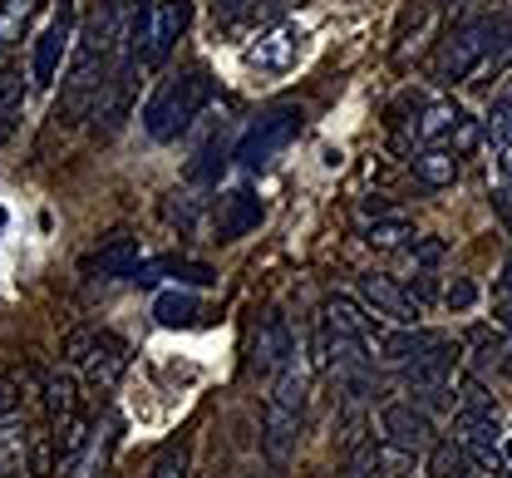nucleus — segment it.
Masks as SVG:
<instances>
[{"instance_id":"obj_36","label":"nucleus","mask_w":512,"mask_h":478,"mask_svg":"<svg viewBox=\"0 0 512 478\" xmlns=\"http://www.w3.org/2000/svg\"><path fill=\"white\" fill-rule=\"evenodd\" d=\"M463 410H493V395L483 390V380H478V375H468V380H463Z\"/></svg>"},{"instance_id":"obj_31","label":"nucleus","mask_w":512,"mask_h":478,"mask_svg":"<svg viewBox=\"0 0 512 478\" xmlns=\"http://www.w3.org/2000/svg\"><path fill=\"white\" fill-rule=\"evenodd\" d=\"M512 65V15H503V25H498V40H493V50H488V65H483V79H498V74H508Z\"/></svg>"},{"instance_id":"obj_15","label":"nucleus","mask_w":512,"mask_h":478,"mask_svg":"<svg viewBox=\"0 0 512 478\" xmlns=\"http://www.w3.org/2000/svg\"><path fill=\"white\" fill-rule=\"evenodd\" d=\"M266 217V207L256 198L252 188H232L227 198H217V212H212V232H217V242H237V237H247L256 232V222Z\"/></svg>"},{"instance_id":"obj_34","label":"nucleus","mask_w":512,"mask_h":478,"mask_svg":"<svg viewBox=\"0 0 512 478\" xmlns=\"http://www.w3.org/2000/svg\"><path fill=\"white\" fill-rule=\"evenodd\" d=\"M163 217H168V222H178V227L188 232L192 217H197V198H188V193H173V198L163 203Z\"/></svg>"},{"instance_id":"obj_4","label":"nucleus","mask_w":512,"mask_h":478,"mask_svg":"<svg viewBox=\"0 0 512 478\" xmlns=\"http://www.w3.org/2000/svg\"><path fill=\"white\" fill-rule=\"evenodd\" d=\"M301 129H306L301 104H271V109H261L252 124H247V134L232 143V163L242 173H261L271 158H281L301 138Z\"/></svg>"},{"instance_id":"obj_16","label":"nucleus","mask_w":512,"mask_h":478,"mask_svg":"<svg viewBox=\"0 0 512 478\" xmlns=\"http://www.w3.org/2000/svg\"><path fill=\"white\" fill-rule=\"evenodd\" d=\"M291 355H296V336H291L286 316L281 311H266L261 316V331H256V341H252V370L256 375H276Z\"/></svg>"},{"instance_id":"obj_33","label":"nucleus","mask_w":512,"mask_h":478,"mask_svg":"<svg viewBox=\"0 0 512 478\" xmlns=\"http://www.w3.org/2000/svg\"><path fill=\"white\" fill-rule=\"evenodd\" d=\"M148 478H188V449H183V444L163 449V454L153 459V469H148Z\"/></svg>"},{"instance_id":"obj_13","label":"nucleus","mask_w":512,"mask_h":478,"mask_svg":"<svg viewBox=\"0 0 512 478\" xmlns=\"http://www.w3.org/2000/svg\"><path fill=\"white\" fill-rule=\"evenodd\" d=\"M286 15V0H212V20L227 35H261Z\"/></svg>"},{"instance_id":"obj_26","label":"nucleus","mask_w":512,"mask_h":478,"mask_svg":"<svg viewBox=\"0 0 512 478\" xmlns=\"http://www.w3.org/2000/svg\"><path fill=\"white\" fill-rule=\"evenodd\" d=\"M20 109H25V84L15 69H0V143L20 129Z\"/></svg>"},{"instance_id":"obj_28","label":"nucleus","mask_w":512,"mask_h":478,"mask_svg":"<svg viewBox=\"0 0 512 478\" xmlns=\"http://www.w3.org/2000/svg\"><path fill=\"white\" fill-rule=\"evenodd\" d=\"M0 478H25V434L0 424Z\"/></svg>"},{"instance_id":"obj_29","label":"nucleus","mask_w":512,"mask_h":478,"mask_svg":"<svg viewBox=\"0 0 512 478\" xmlns=\"http://www.w3.org/2000/svg\"><path fill=\"white\" fill-rule=\"evenodd\" d=\"M498 365H508V336H488V331H483V336L473 341V375L483 380V375L498 370Z\"/></svg>"},{"instance_id":"obj_24","label":"nucleus","mask_w":512,"mask_h":478,"mask_svg":"<svg viewBox=\"0 0 512 478\" xmlns=\"http://www.w3.org/2000/svg\"><path fill=\"white\" fill-rule=\"evenodd\" d=\"M197 296L192 291H163L158 301H153V321L158 326H168V331H178V326H192L197 321Z\"/></svg>"},{"instance_id":"obj_19","label":"nucleus","mask_w":512,"mask_h":478,"mask_svg":"<svg viewBox=\"0 0 512 478\" xmlns=\"http://www.w3.org/2000/svg\"><path fill=\"white\" fill-rule=\"evenodd\" d=\"M414 178H419L424 188H453V183H458V153H453V148H439V143L419 148V153H414Z\"/></svg>"},{"instance_id":"obj_20","label":"nucleus","mask_w":512,"mask_h":478,"mask_svg":"<svg viewBox=\"0 0 512 478\" xmlns=\"http://www.w3.org/2000/svg\"><path fill=\"white\" fill-rule=\"evenodd\" d=\"M439 341L434 331H419V326H399V331H384L380 336V360H389V365H409V360H419L429 345Z\"/></svg>"},{"instance_id":"obj_7","label":"nucleus","mask_w":512,"mask_h":478,"mask_svg":"<svg viewBox=\"0 0 512 478\" xmlns=\"http://www.w3.org/2000/svg\"><path fill=\"white\" fill-rule=\"evenodd\" d=\"M64 355L89 375V385L99 390V395H109L114 385H119V375L128 370V345L114 336V331H74L69 341H64Z\"/></svg>"},{"instance_id":"obj_11","label":"nucleus","mask_w":512,"mask_h":478,"mask_svg":"<svg viewBox=\"0 0 512 478\" xmlns=\"http://www.w3.org/2000/svg\"><path fill=\"white\" fill-rule=\"evenodd\" d=\"M414 138H419V148H429V143H439V148H453V153H463V148H473V138H478V124L453 104V99H439V104H429L424 109V119L414 124Z\"/></svg>"},{"instance_id":"obj_1","label":"nucleus","mask_w":512,"mask_h":478,"mask_svg":"<svg viewBox=\"0 0 512 478\" xmlns=\"http://www.w3.org/2000/svg\"><path fill=\"white\" fill-rule=\"evenodd\" d=\"M133 20H138L133 0H94V15H89L84 35L74 40V60H69V74H64V94H60L64 124L84 119L99 104L104 84L114 79L128 40H133Z\"/></svg>"},{"instance_id":"obj_21","label":"nucleus","mask_w":512,"mask_h":478,"mask_svg":"<svg viewBox=\"0 0 512 478\" xmlns=\"http://www.w3.org/2000/svg\"><path fill=\"white\" fill-rule=\"evenodd\" d=\"M325 331L370 341V321H365V311H360L350 296H330V301H325Z\"/></svg>"},{"instance_id":"obj_38","label":"nucleus","mask_w":512,"mask_h":478,"mask_svg":"<svg viewBox=\"0 0 512 478\" xmlns=\"http://www.w3.org/2000/svg\"><path fill=\"white\" fill-rule=\"evenodd\" d=\"M493 207H498V217L512 227V178H503V183L493 188Z\"/></svg>"},{"instance_id":"obj_30","label":"nucleus","mask_w":512,"mask_h":478,"mask_svg":"<svg viewBox=\"0 0 512 478\" xmlns=\"http://www.w3.org/2000/svg\"><path fill=\"white\" fill-rule=\"evenodd\" d=\"M345 478H384V454L375 439H365V444H355V454H350V469Z\"/></svg>"},{"instance_id":"obj_14","label":"nucleus","mask_w":512,"mask_h":478,"mask_svg":"<svg viewBox=\"0 0 512 478\" xmlns=\"http://www.w3.org/2000/svg\"><path fill=\"white\" fill-rule=\"evenodd\" d=\"M360 296H365L380 316H389L394 326H419V316H424V311H419V301H414V296H409L394 276H384V272H365V276H360Z\"/></svg>"},{"instance_id":"obj_40","label":"nucleus","mask_w":512,"mask_h":478,"mask_svg":"<svg viewBox=\"0 0 512 478\" xmlns=\"http://www.w3.org/2000/svg\"><path fill=\"white\" fill-rule=\"evenodd\" d=\"M508 459H512V444H508Z\"/></svg>"},{"instance_id":"obj_8","label":"nucleus","mask_w":512,"mask_h":478,"mask_svg":"<svg viewBox=\"0 0 512 478\" xmlns=\"http://www.w3.org/2000/svg\"><path fill=\"white\" fill-rule=\"evenodd\" d=\"M453 439L468 449V459L478 464V474H508L503 464V424L493 410H458L453 419Z\"/></svg>"},{"instance_id":"obj_5","label":"nucleus","mask_w":512,"mask_h":478,"mask_svg":"<svg viewBox=\"0 0 512 478\" xmlns=\"http://www.w3.org/2000/svg\"><path fill=\"white\" fill-rule=\"evenodd\" d=\"M498 25H503V15H478V20L448 30L444 45H439V60H434V79L439 84H468L473 74H483L488 50L498 40Z\"/></svg>"},{"instance_id":"obj_27","label":"nucleus","mask_w":512,"mask_h":478,"mask_svg":"<svg viewBox=\"0 0 512 478\" xmlns=\"http://www.w3.org/2000/svg\"><path fill=\"white\" fill-rule=\"evenodd\" d=\"M45 405L55 419L79 410V385H74V375L69 370H55V375H45Z\"/></svg>"},{"instance_id":"obj_32","label":"nucleus","mask_w":512,"mask_h":478,"mask_svg":"<svg viewBox=\"0 0 512 478\" xmlns=\"http://www.w3.org/2000/svg\"><path fill=\"white\" fill-rule=\"evenodd\" d=\"M404 237H414V227H409L404 217H389V222H370V227H365V242H370V247H399Z\"/></svg>"},{"instance_id":"obj_10","label":"nucleus","mask_w":512,"mask_h":478,"mask_svg":"<svg viewBox=\"0 0 512 478\" xmlns=\"http://www.w3.org/2000/svg\"><path fill=\"white\" fill-rule=\"evenodd\" d=\"M74 45V0H55V15L50 25L35 35V60H30V84L35 89H50L60 79V60Z\"/></svg>"},{"instance_id":"obj_39","label":"nucleus","mask_w":512,"mask_h":478,"mask_svg":"<svg viewBox=\"0 0 512 478\" xmlns=\"http://www.w3.org/2000/svg\"><path fill=\"white\" fill-rule=\"evenodd\" d=\"M448 5H463V0H448Z\"/></svg>"},{"instance_id":"obj_22","label":"nucleus","mask_w":512,"mask_h":478,"mask_svg":"<svg viewBox=\"0 0 512 478\" xmlns=\"http://www.w3.org/2000/svg\"><path fill=\"white\" fill-rule=\"evenodd\" d=\"M473 474H478V464L468 459V449L458 439H444V444L429 449V478H473Z\"/></svg>"},{"instance_id":"obj_37","label":"nucleus","mask_w":512,"mask_h":478,"mask_svg":"<svg viewBox=\"0 0 512 478\" xmlns=\"http://www.w3.org/2000/svg\"><path fill=\"white\" fill-rule=\"evenodd\" d=\"M15 410H20V385H15L10 375H0V419L15 414Z\"/></svg>"},{"instance_id":"obj_9","label":"nucleus","mask_w":512,"mask_h":478,"mask_svg":"<svg viewBox=\"0 0 512 478\" xmlns=\"http://www.w3.org/2000/svg\"><path fill=\"white\" fill-rule=\"evenodd\" d=\"M453 360H458V345L439 336L419 360L404 365V385L409 395H419L424 405H448V385H453Z\"/></svg>"},{"instance_id":"obj_6","label":"nucleus","mask_w":512,"mask_h":478,"mask_svg":"<svg viewBox=\"0 0 512 478\" xmlns=\"http://www.w3.org/2000/svg\"><path fill=\"white\" fill-rule=\"evenodd\" d=\"M192 25V0H153L148 10H138V20H133V55H138V65L158 69L168 55H173V45L183 40V30Z\"/></svg>"},{"instance_id":"obj_3","label":"nucleus","mask_w":512,"mask_h":478,"mask_svg":"<svg viewBox=\"0 0 512 478\" xmlns=\"http://www.w3.org/2000/svg\"><path fill=\"white\" fill-rule=\"evenodd\" d=\"M306 385H311V375H306V360H301V350H296V355L276 370L271 395H266V414H261V449H266L271 464H286V459L296 454L301 414H306Z\"/></svg>"},{"instance_id":"obj_12","label":"nucleus","mask_w":512,"mask_h":478,"mask_svg":"<svg viewBox=\"0 0 512 478\" xmlns=\"http://www.w3.org/2000/svg\"><path fill=\"white\" fill-rule=\"evenodd\" d=\"M380 429H384V439H389V449H399V454L434 449V419H429V410H419V405H384Z\"/></svg>"},{"instance_id":"obj_25","label":"nucleus","mask_w":512,"mask_h":478,"mask_svg":"<svg viewBox=\"0 0 512 478\" xmlns=\"http://www.w3.org/2000/svg\"><path fill=\"white\" fill-rule=\"evenodd\" d=\"M227 163H232V148H227L222 138H207V143L197 148V158L188 163V183H217V178L227 173Z\"/></svg>"},{"instance_id":"obj_18","label":"nucleus","mask_w":512,"mask_h":478,"mask_svg":"<svg viewBox=\"0 0 512 478\" xmlns=\"http://www.w3.org/2000/svg\"><path fill=\"white\" fill-rule=\"evenodd\" d=\"M301 30H276V35H266V40H256L252 50H247V65L252 69H286L296 55H301Z\"/></svg>"},{"instance_id":"obj_17","label":"nucleus","mask_w":512,"mask_h":478,"mask_svg":"<svg viewBox=\"0 0 512 478\" xmlns=\"http://www.w3.org/2000/svg\"><path fill=\"white\" fill-rule=\"evenodd\" d=\"M138 267H143V252H138V237H128V232L104 237V242L79 262L84 276H138Z\"/></svg>"},{"instance_id":"obj_35","label":"nucleus","mask_w":512,"mask_h":478,"mask_svg":"<svg viewBox=\"0 0 512 478\" xmlns=\"http://www.w3.org/2000/svg\"><path fill=\"white\" fill-rule=\"evenodd\" d=\"M453 311H468L473 301H478V286L468 281V276H453V286H448V296H444Z\"/></svg>"},{"instance_id":"obj_23","label":"nucleus","mask_w":512,"mask_h":478,"mask_svg":"<svg viewBox=\"0 0 512 478\" xmlns=\"http://www.w3.org/2000/svg\"><path fill=\"white\" fill-rule=\"evenodd\" d=\"M40 5H45V0H0V55H5L10 45H20V35L30 30V20H35Z\"/></svg>"},{"instance_id":"obj_2","label":"nucleus","mask_w":512,"mask_h":478,"mask_svg":"<svg viewBox=\"0 0 512 478\" xmlns=\"http://www.w3.org/2000/svg\"><path fill=\"white\" fill-rule=\"evenodd\" d=\"M212 94H217V84H212L207 65H188V69H178V74H168V79L153 89L148 109H143L148 138L173 143L178 134H188V124L212 104Z\"/></svg>"}]
</instances>
